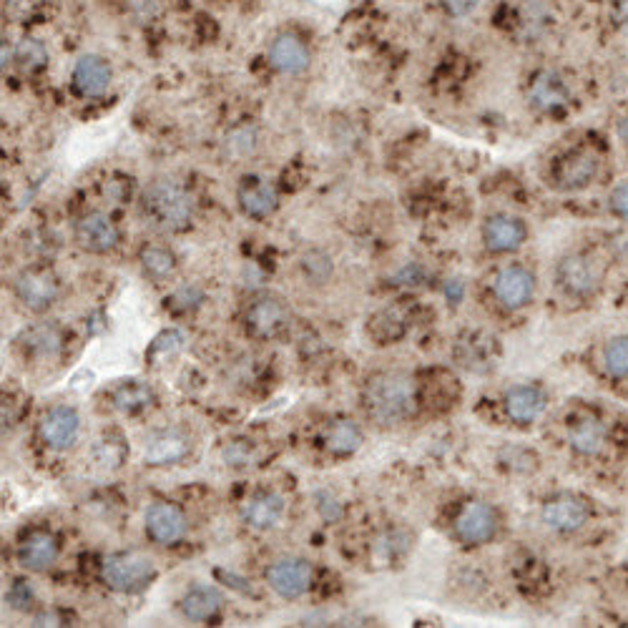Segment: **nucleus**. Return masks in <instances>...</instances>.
Segmentation results:
<instances>
[{
  "instance_id": "aec40b11",
  "label": "nucleus",
  "mask_w": 628,
  "mask_h": 628,
  "mask_svg": "<svg viewBox=\"0 0 628 628\" xmlns=\"http://www.w3.org/2000/svg\"><path fill=\"white\" fill-rule=\"evenodd\" d=\"M588 508L581 498L576 495H558V498L548 500L546 508H543V520L546 526L553 531L571 533L586 523Z\"/></svg>"
},
{
  "instance_id": "ddd939ff",
  "label": "nucleus",
  "mask_w": 628,
  "mask_h": 628,
  "mask_svg": "<svg viewBox=\"0 0 628 628\" xmlns=\"http://www.w3.org/2000/svg\"><path fill=\"white\" fill-rule=\"evenodd\" d=\"M598 174V156L591 151H571L553 166V181L558 189L576 191L591 184Z\"/></svg>"
},
{
  "instance_id": "7ed1b4c3",
  "label": "nucleus",
  "mask_w": 628,
  "mask_h": 628,
  "mask_svg": "<svg viewBox=\"0 0 628 628\" xmlns=\"http://www.w3.org/2000/svg\"><path fill=\"white\" fill-rule=\"evenodd\" d=\"M101 576L119 593H139L156 578V563L139 551L111 553L103 558Z\"/></svg>"
},
{
  "instance_id": "20e7f679",
  "label": "nucleus",
  "mask_w": 628,
  "mask_h": 628,
  "mask_svg": "<svg viewBox=\"0 0 628 628\" xmlns=\"http://www.w3.org/2000/svg\"><path fill=\"white\" fill-rule=\"evenodd\" d=\"M13 292H16L18 302L31 312H46L56 304L58 294H61V284H58L56 274L46 267H28L13 282Z\"/></svg>"
},
{
  "instance_id": "6ab92c4d",
  "label": "nucleus",
  "mask_w": 628,
  "mask_h": 628,
  "mask_svg": "<svg viewBox=\"0 0 628 628\" xmlns=\"http://www.w3.org/2000/svg\"><path fill=\"white\" fill-rule=\"evenodd\" d=\"M16 347L23 352V357H33V360H51L58 355L63 347V330L51 322H41V325L28 327L21 332L16 340Z\"/></svg>"
},
{
  "instance_id": "4c0bfd02",
  "label": "nucleus",
  "mask_w": 628,
  "mask_h": 628,
  "mask_svg": "<svg viewBox=\"0 0 628 628\" xmlns=\"http://www.w3.org/2000/svg\"><path fill=\"white\" fill-rule=\"evenodd\" d=\"M480 6V0H443V8L448 16L453 18H465Z\"/></svg>"
},
{
  "instance_id": "2eb2a0df",
  "label": "nucleus",
  "mask_w": 628,
  "mask_h": 628,
  "mask_svg": "<svg viewBox=\"0 0 628 628\" xmlns=\"http://www.w3.org/2000/svg\"><path fill=\"white\" fill-rule=\"evenodd\" d=\"M146 533L154 543L174 546L186 533L184 513L174 503H154L146 510Z\"/></svg>"
},
{
  "instance_id": "c9c22d12",
  "label": "nucleus",
  "mask_w": 628,
  "mask_h": 628,
  "mask_svg": "<svg viewBox=\"0 0 628 628\" xmlns=\"http://www.w3.org/2000/svg\"><path fill=\"white\" fill-rule=\"evenodd\" d=\"M229 151H234L237 156H244L249 154V151L257 146V139H254V131L252 129H237L229 134V141H227Z\"/></svg>"
},
{
  "instance_id": "bb28decb",
  "label": "nucleus",
  "mask_w": 628,
  "mask_h": 628,
  "mask_svg": "<svg viewBox=\"0 0 628 628\" xmlns=\"http://www.w3.org/2000/svg\"><path fill=\"white\" fill-rule=\"evenodd\" d=\"M367 332L372 335V340H377L380 345H392V342L402 340L407 332V322L397 309H382L367 325Z\"/></svg>"
},
{
  "instance_id": "f03ea898",
  "label": "nucleus",
  "mask_w": 628,
  "mask_h": 628,
  "mask_svg": "<svg viewBox=\"0 0 628 628\" xmlns=\"http://www.w3.org/2000/svg\"><path fill=\"white\" fill-rule=\"evenodd\" d=\"M139 212L151 229L169 234L184 232L194 219V199L176 181L156 179L141 194Z\"/></svg>"
},
{
  "instance_id": "6e6552de",
  "label": "nucleus",
  "mask_w": 628,
  "mask_h": 628,
  "mask_svg": "<svg viewBox=\"0 0 628 628\" xmlns=\"http://www.w3.org/2000/svg\"><path fill=\"white\" fill-rule=\"evenodd\" d=\"M533 292H536V277L518 264L503 267L493 279V294L505 309L526 307L533 299Z\"/></svg>"
},
{
  "instance_id": "58836bf2",
  "label": "nucleus",
  "mask_w": 628,
  "mask_h": 628,
  "mask_svg": "<svg viewBox=\"0 0 628 628\" xmlns=\"http://www.w3.org/2000/svg\"><path fill=\"white\" fill-rule=\"evenodd\" d=\"M31 596H33L31 588H28L23 581H18L16 586H13L11 591H8V601H11L16 608L28 606V601H31Z\"/></svg>"
},
{
  "instance_id": "f8f14e48",
  "label": "nucleus",
  "mask_w": 628,
  "mask_h": 628,
  "mask_svg": "<svg viewBox=\"0 0 628 628\" xmlns=\"http://www.w3.org/2000/svg\"><path fill=\"white\" fill-rule=\"evenodd\" d=\"M267 583L282 598H299L312 586V566L302 558H282L269 566Z\"/></svg>"
},
{
  "instance_id": "423d86ee",
  "label": "nucleus",
  "mask_w": 628,
  "mask_h": 628,
  "mask_svg": "<svg viewBox=\"0 0 628 628\" xmlns=\"http://www.w3.org/2000/svg\"><path fill=\"white\" fill-rule=\"evenodd\" d=\"M244 325H247L249 335L259 337V340H272L289 325L287 304L272 294H262V297L252 299V304L244 312Z\"/></svg>"
},
{
  "instance_id": "f257e3e1",
  "label": "nucleus",
  "mask_w": 628,
  "mask_h": 628,
  "mask_svg": "<svg viewBox=\"0 0 628 628\" xmlns=\"http://www.w3.org/2000/svg\"><path fill=\"white\" fill-rule=\"evenodd\" d=\"M362 410L380 428L402 425L417 410L415 382L405 372H375L362 387Z\"/></svg>"
},
{
  "instance_id": "4be33fe9",
  "label": "nucleus",
  "mask_w": 628,
  "mask_h": 628,
  "mask_svg": "<svg viewBox=\"0 0 628 628\" xmlns=\"http://www.w3.org/2000/svg\"><path fill=\"white\" fill-rule=\"evenodd\" d=\"M543 407H546V395L533 385H515L505 395V412L518 425L533 423Z\"/></svg>"
},
{
  "instance_id": "9d476101",
  "label": "nucleus",
  "mask_w": 628,
  "mask_h": 628,
  "mask_svg": "<svg viewBox=\"0 0 628 628\" xmlns=\"http://www.w3.org/2000/svg\"><path fill=\"white\" fill-rule=\"evenodd\" d=\"M78 430H81V417L73 407L68 405H56L41 417V425H38V433L41 440L51 450H68L78 438Z\"/></svg>"
},
{
  "instance_id": "79ce46f5",
  "label": "nucleus",
  "mask_w": 628,
  "mask_h": 628,
  "mask_svg": "<svg viewBox=\"0 0 628 628\" xmlns=\"http://www.w3.org/2000/svg\"><path fill=\"white\" fill-rule=\"evenodd\" d=\"M618 136H621V141L623 144L628 146V114L623 116L621 121H618Z\"/></svg>"
},
{
  "instance_id": "a878e982",
  "label": "nucleus",
  "mask_w": 628,
  "mask_h": 628,
  "mask_svg": "<svg viewBox=\"0 0 628 628\" xmlns=\"http://www.w3.org/2000/svg\"><path fill=\"white\" fill-rule=\"evenodd\" d=\"M322 443H325L327 453L340 455V458L352 455L362 445V430L352 420H335L325 428Z\"/></svg>"
},
{
  "instance_id": "1a4fd4ad",
  "label": "nucleus",
  "mask_w": 628,
  "mask_h": 628,
  "mask_svg": "<svg viewBox=\"0 0 628 628\" xmlns=\"http://www.w3.org/2000/svg\"><path fill=\"white\" fill-rule=\"evenodd\" d=\"M191 440L184 430L164 428L151 433L144 440V460L146 465L164 468V465H176L189 455Z\"/></svg>"
},
{
  "instance_id": "412c9836",
  "label": "nucleus",
  "mask_w": 628,
  "mask_h": 628,
  "mask_svg": "<svg viewBox=\"0 0 628 628\" xmlns=\"http://www.w3.org/2000/svg\"><path fill=\"white\" fill-rule=\"evenodd\" d=\"M58 551H61V548H58V541L51 533L36 531L21 543V548H18V561H21V566L28 568V571L41 573L48 571V568L58 561Z\"/></svg>"
},
{
  "instance_id": "a19ab883",
  "label": "nucleus",
  "mask_w": 628,
  "mask_h": 628,
  "mask_svg": "<svg viewBox=\"0 0 628 628\" xmlns=\"http://www.w3.org/2000/svg\"><path fill=\"white\" fill-rule=\"evenodd\" d=\"M613 21L618 26H628V0H616V6H613Z\"/></svg>"
},
{
  "instance_id": "7c9ffc66",
  "label": "nucleus",
  "mask_w": 628,
  "mask_h": 628,
  "mask_svg": "<svg viewBox=\"0 0 628 628\" xmlns=\"http://www.w3.org/2000/svg\"><path fill=\"white\" fill-rule=\"evenodd\" d=\"M302 272L309 282H314V284L327 282L332 274L330 254L320 252V249H309V252L302 257Z\"/></svg>"
},
{
  "instance_id": "0eeeda50",
  "label": "nucleus",
  "mask_w": 628,
  "mask_h": 628,
  "mask_svg": "<svg viewBox=\"0 0 628 628\" xmlns=\"http://www.w3.org/2000/svg\"><path fill=\"white\" fill-rule=\"evenodd\" d=\"M556 279L558 287L566 294L573 297H588V294L596 292L598 282H601V269L593 262L588 254L573 252L558 262L556 267Z\"/></svg>"
},
{
  "instance_id": "72a5a7b5",
  "label": "nucleus",
  "mask_w": 628,
  "mask_h": 628,
  "mask_svg": "<svg viewBox=\"0 0 628 628\" xmlns=\"http://www.w3.org/2000/svg\"><path fill=\"white\" fill-rule=\"evenodd\" d=\"M606 367L611 375L628 377V337H618V340L608 342Z\"/></svg>"
},
{
  "instance_id": "39448f33",
  "label": "nucleus",
  "mask_w": 628,
  "mask_h": 628,
  "mask_svg": "<svg viewBox=\"0 0 628 628\" xmlns=\"http://www.w3.org/2000/svg\"><path fill=\"white\" fill-rule=\"evenodd\" d=\"M73 239L83 252L109 254L119 247L121 232L114 219L103 212H88L73 227Z\"/></svg>"
},
{
  "instance_id": "ea45409f",
  "label": "nucleus",
  "mask_w": 628,
  "mask_h": 628,
  "mask_svg": "<svg viewBox=\"0 0 628 628\" xmlns=\"http://www.w3.org/2000/svg\"><path fill=\"white\" fill-rule=\"evenodd\" d=\"M320 513L325 515L327 520H335V518H340V505H337L335 500L330 498V495L322 493L320 495Z\"/></svg>"
},
{
  "instance_id": "b1692460",
  "label": "nucleus",
  "mask_w": 628,
  "mask_h": 628,
  "mask_svg": "<svg viewBox=\"0 0 628 628\" xmlns=\"http://www.w3.org/2000/svg\"><path fill=\"white\" fill-rule=\"evenodd\" d=\"M284 500L274 493H259L244 505V523L257 531H269L282 520Z\"/></svg>"
},
{
  "instance_id": "f704fd0d",
  "label": "nucleus",
  "mask_w": 628,
  "mask_h": 628,
  "mask_svg": "<svg viewBox=\"0 0 628 628\" xmlns=\"http://www.w3.org/2000/svg\"><path fill=\"white\" fill-rule=\"evenodd\" d=\"M201 302H204V292L196 284H181L169 297V307L176 309V312H189V309L199 307Z\"/></svg>"
},
{
  "instance_id": "c85d7f7f",
  "label": "nucleus",
  "mask_w": 628,
  "mask_h": 628,
  "mask_svg": "<svg viewBox=\"0 0 628 628\" xmlns=\"http://www.w3.org/2000/svg\"><path fill=\"white\" fill-rule=\"evenodd\" d=\"M154 402V390L139 380L121 382L114 390V407L121 412H139Z\"/></svg>"
},
{
  "instance_id": "473e14b6",
  "label": "nucleus",
  "mask_w": 628,
  "mask_h": 628,
  "mask_svg": "<svg viewBox=\"0 0 628 628\" xmlns=\"http://www.w3.org/2000/svg\"><path fill=\"white\" fill-rule=\"evenodd\" d=\"M13 58H16V63L21 66V71H26V73L38 71V68H43L48 63L46 48H43L38 41H23L21 46L16 48V56Z\"/></svg>"
},
{
  "instance_id": "f3484780",
  "label": "nucleus",
  "mask_w": 628,
  "mask_h": 628,
  "mask_svg": "<svg viewBox=\"0 0 628 628\" xmlns=\"http://www.w3.org/2000/svg\"><path fill=\"white\" fill-rule=\"evenodd\" d=\"M239 209H242L247 217L252 219H267L272 217L274 209L279 204V194L267 179H259V176H249L242 181L237 191Z\"/></svg>"
},
{
  "instance_id": "a211bd4d",
  "label": "nucleus",
  "mask_w": 628,
  "mask_h": 628,
  "mask_svg": "<svg viewBox=\"0 0 628 628\" xmlns=\"http://www.w3.org/2000/svg\"><path fill=\"white\" fill-rule=\"evenodd\" d=\"M269 63L284 76H297L309 68V48L294 33H282L269 46Z\"/></svg>"
},
{
  "instance_id": "e433bc0d",
  "label": "nucleus",
  "mask_w": 628,
  "mask_h": 628,
  "mask_svg": "<svg viewBox=\"0 0 628 628\" xmlns=\"http://www.w3.org/2000/svg\"><path fill=\"white\" fill-rule=\"evenodd\" d=\"M611 209L618 219L628 222V181H623L621 186H616V189H613Z\"/></svg>"
},
{
  "instance_id": "4468645a",
  "label": "nucleus",
  "mask_w": 628,
  "mask_h": 628,
  "mask_svg": "<svg viewBox=\"0 0 628 628\" xmlns=\"http://www.w3.org/2000/svg\"><path fill=\"white\" fill-rule=\"evenodd\" d=\"M111 81H114V71H111L109 61L96 53H86L73 66V86L86 98L103 96L111 88Z\"/></svg>"
},
{
  "instance_id": "9b49d317",
  "label": "nucleus",
  "mask_w": 628,
  "mask_h": 628,
  "mask_svg": "<svg viewBox=\"0 0 628 628\" xmlns=\"http://www.w3.org/2000/svg\"><path fill=\"white\" fill-rule=\"evenodd\" d=\"M495 531H498L495 510L488 503H480V500L465 503L460 508L458 518H455V533H458V538L465 543H473V546L488 543L495 536Z\"/></svg>"
},
{
  "instance_id": "5701e85b",
  "label": "nucleus",
  "mask_w": 628,
  "mask_h": 628,
  "mask_svg": "<svg viewBox=\"0 0 628 628\" xmlns=\"http://www.w3.org/2000/svg\"><path fill=\"white\" fill-rule=\"evenodd\" d=\"M528 98L536 109L541 111H556L568 103V88L561 76L551 71H543L533 78L531 88H528Z\"/></svg>"
},
{
  "instance_id": "cd10ccee",
  "label": "nucleus",
  "mask_w": 628,
  "mask_h": 628,
  "mask_svg": "<svg viewBox=\"0 0 628 628\" xmlns=\"http://www.w3.org/2000/svg\"><path fill=\"white\" fill-rule=\"evenodd\" d=\"M571 445L573 450H578L581 455H596L603 448V440H606V430L598 423L596 417H583L571 428Z\"/></svg>"
},
{
  "instance_id": "c756f323",
  "label": "nucleus",
  "mask_w": 628,
  "mask_h": 628,
  "mask_svg": "<svg viewBox=\"0 0 628 628\" xmlns=\"http://www.w3.org/2000/svg\"><path fill=\"white\" fill-rule=\"evenodd\" d=\"M139 262L146 277L154 279V282H164V279H169L176 272V257L166 247H146L139 254Z\"/></svg>"
},
{
  "instance_id": "2f4dec72",
  "label": "nucleus",
  "mask_w": 628,
  "mask_h": 628,
  "mask_svg": "<svg viewBox=\"0 0 628 628\" xmlns=\"http://www.w3.org/2000/svg\"><path fill=\"white\" fill-rule=\"evenodd\" d=\"M181 347H184V335H181L179 330L164 332V335L156 337L154 345L149 347V360L154 362V365H159V362L174 357Z\"/></svg>"
},
{
  "instance_id": "dca6fc26",
  "label": "nucleus",
  "mask_w": 628,
  "mask_h": 628,
  "mask_svg": "<svg viewBox=\"0 0 628 628\" xmlns=\"http://www.w3.org/2000/svg\"><path fill=\"white\" fill-rule=\"evenodd\" d=\"M528 239V227L518 217L495 214L483 224V242L490 252H515Z\"/></svg>"
},
{
  "instance_id": "393cba45",
  "label": "nucleus",
  "mask_w": 628,
  "mask_h": 628,
  "mask_svg": "<svg viewBox=\"0 0 628 628\" xmlns=\"http://www.w3.org/2000/svg\"><path fill=\"white\" fill-rule=\"evenodd\" d=\"M224 598L217 588L212 586H194L184 593L181 598V613H184L189 621H209L219 613Z\"/></svg>"
},
{
  "instance_id": "37998d69",
  "label": "nucleus",
  "mask_w": 628,
  "mask_h": 628,
  "mask_svg": "<svg viewBox=\"0 0 628 628\" xmlns=\"http://www.w3.org/2000/svg\"><path fill=\"white\" fill-rule=\"evenodd\" d=\"M460 292H463V284L460 282H453V284H448V287H445V294H448V297H453V299H460Z\"/></svg>"
}]
</instances>
